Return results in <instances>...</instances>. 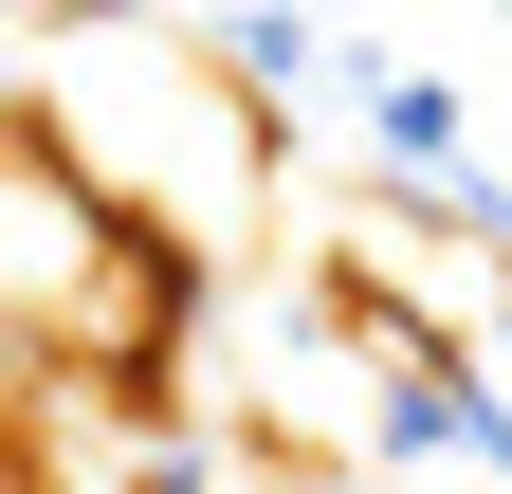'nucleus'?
<instances>
[{"label": "nucleus", "mask_w": 512, "mask_h": 494, "mask_svg": "<svg viewBox=\"0 0 512 494\" xmlns=\"http://www.w3.org/2000/svg\"><path fill=\"white\" fill-rule=\"evenodd\" d=\"M311 312L330 330H366V366H476L494 330H512V257L476 220H439V202H330V238H311Z\"/></svg>", "instance_id": "nucleus-2"}, {"label": "nucleus", "mask_w": 512, "mask_h": 494, "mask_svg": "<svg viewBox=\"0 0 512 494\" xmlns=\"http://www.w3.org/2000/svg\"><path fill=\"white\" fill-rule=\"evenodd\" d=\"M19 129L74 165L147 257H183L202 293L256 257V220H275V129H256V92L183 19H128V0L37 19L19 37Z\"/></svg>", "instance_id": "nucleus-1"}]
</instances>
